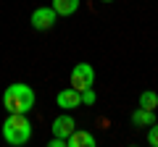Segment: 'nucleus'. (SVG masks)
Masks as SVG:
<instances>
[{
	"label": "nucleus",
	"instance_id": "ddd939ff",
	"mask_svg": "<svg viewBox=\"0 0 158 147\" xmlns=\"http://www.w3.org/2000/svg\"><path fill=\"white\" fill-rule=\"evenodd\" d=\"M48 147H69V142L63 139V137H53V139H50V145H48Z\"/></svg>",
	"mask_w": 158,
	"mask_h": 147
},
{
	"label": "nucleus",
	"instance_id": "f257e3e1",
	"mask_svg": "<svg viewBox=\"0 0 158 147\" xmlns=\"http://www.w3.org/2000/svg\"><path fill=\"white\" fill-rule=\"evenodd\" d=\"M34 100H37L34 89L29 84H21V81L11 84L3 92V108H6L8 113H29L34 108Z\"/></svg>",
	"mask_w": 158,
	"mask_h": 147
},
{
	"label": "nucleus",
	"instance_id": "6e6552de",
	"mask_svg": "<svg viewBox=\"0 0 158 147\" xmlns=\"http://www.w3.org/2000/svg\"><path fill=\"white\" fill-rule=\"evenodd\" d=\"M156 124V110H148V108H137L132 113V126H150Z\"/></svg>",
	"mask_w": 158,
	"mask_h": 147
},
{
	"label": "nucleus",
	"instance_id": "f03ea898",
	"mask_svg": "<svg viewBox=\"0 0 158 147\" xmlns=\"http://www.w3.org/2000/svg\"><path fill=\"white\" fill-rule=\"evenodd\" d=\"M32 137V124H29L27 113H8L6 124H3V139L13 147H21Z\"/></svg>",
	"mask_w": 158,
	"mask_h": 147
},
{
	"label": "nucleus",
	"instance_id": "4468645a",
	"mask_svg": "<svg viewBox=\"0 0 158 147\" xmlns=\"http://www.w3.org/2000/svg\"><path fill=\"white\" fill-rule=\"evenodd\" d=\"M100 3H113V0H100Z\"/></svg>",
	"mask_w": 158,
	"mask_h": 147
},
{
	"label": "nucleus",
	"instance_id": "9d476101",
	"mask_svg": "<svg viewBox=\"0 0 158 147\" xmlns=\"http://www.w3.org/2000/svg\"><path fill=\"white\" fill-rule=\"evenodd\" d=\"M140 108L156 110V108H158V95H156V92H150V89H148V92H142V95H140Z\"/></svg>",
	"mask_w": 158,
	"mask_h": 147
},
{
	"label": "nucleus",
	"instance_id": "20e7f679",
	"mask_svg": "<svg viewBox=\"0 0 158 147\" xmlns=\"http://www.w3.org/2000/svg\"><path fill=\"white\" fill-rule=\"evenodd\" d=\"M56 18H58V13L53 11V6H42V8H37V11L32 13V26L37 29V32H48V29H53L56 26Z\"/></svg>",
	"mask_w": 158,
	"mask_h": 147
},
{
	"label": "nucleus",
	"instance_id": "0eeeda50",
	"mask_svg": "<svg viewBox=\"0 0 158 147\" xmlns=\"http://www.w3.org/2000/svg\"><path fill=\"white\" fill-rule=\"evenodd\" d=\"M69 147H92L95 145V137L90 134V131H82V129H74L71 134L66 137Z\"/></svg>",
	"mask_w": 158,
	"mask_h": 147
},
{
	"label": "nucleus",
	"instance_id": "9b49d317",
	"mask_svg": "<svg viewBox=\"0 0 158 147\" xmlns=\"http://www.w3.org/2000/svg\"><path fill=\"white\" fill-rule=\"evenodd\" d=\"M148 145H150V147H158V124H150V126H148Z\"/></svg>",
	"mask_w": 158,
	"mask_h": 147
},
{
	"label": "nucleus",
	"instance_id": "f8f14e48",
	"mask_svg": "<svg viewBox=\"0 0 158 147\" xmlns=\"http://www.w3.org/2000/svg\"><path fill=\"white\" fill-rule=\"evenodd\" d=\"M82 105H95V92L90 89H82Z\"/></svg>",
	"mask_w": 158,
	"mask_h": 147
},
{
	"label": "nucleus",
	"instance_id": "1a4fd4ad",
	"mask_svg": "<svg viewBox=\"0 0 158 147\" xmlns=\"http://www.w3.org/2000/svg\"><path fill=\"white\" fill-rule=\"evenodd\" d=\"M79 3H82V0H53V11H56L58 16H71V13H77Z\"/></svg>",
	"mask_w": 158,
	"mask_h": 147
},
{
	"label": "nucleus",
	"instance_id": "39448f33",
	"mask_svg": "<svg viewBox=\"0 0 158 147\" xmlns=\"http://www.w3.org/2000/svg\"><path fill=\"white\" fill-rule=\"evenodd\" d=\"M56 102H58V108H63V110H74V108L82 105V92H77L74 87L61 89V92L56 95Z\"/></svg>",
	"mask_w": 158,
	"mask_h": 147
},
{
	"label": "nucleus",
	"instance_id": "7ed1b4c3",
	"mask_svg": "<svg viewBox=\"0 0 158 147\" xmlns=\"http://www.w3.org/2000/svg\"><path fill=\"white\" fill-rule=\"evenodd\" d=\"M92 84H95V68L90 63H77L71 68V87L82 92V89H90Z\"/></svg>",
	"mask_w": 158,
	"mask_h": 147
},
{
	"label": "nucleus",
	"instance_id": "423d86ee",
	"mask_svg": "<svg viewBox=\"0 0 158 147\" xmlns=\"http://www.w3.org/2000/svg\"><path fill=\"white\" fill-rule=\"evenodd\" d=\"M74 129H77V124H74V118L69 116V110H66V113H61V116H58V118L50 124V131H53V137H63V139H66V137L71 134Z\"/></svg>",
	"mask_w": 158,
	"mask_h": 147
}]
</instances>
